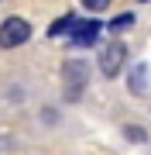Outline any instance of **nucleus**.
<instances>
[{
    "instance_id": "obj_1",
    "label": "nucleus",
    "mask_w": 151,
    "mask_h": 155,
    "mask_svg": "<svg viewBox=\"0 0 151 155\" xmlns=\"http://www.w3.org/2000/svg\"><path fill=\"white\" fill-rule=\"evenodd\" d=\"M62 76H65V100L76 104V100L83 97L86 83H90V66H86L83 59H72V62L62 66Z\"/></svg>"
},
{
    "instance_id": "obj_2",
    "label": "nucleus",
    "mask_w": 151,
    "mask_h": 155,
    "mask_svg": "<svg viewBox=\"0 0 151 155\" xmlns=\"http://www.w3.org/2000/svg\"><path fill=\"white\" fill-rule=\"evenodd\" d=\"M31 38V24L24 17H7L0 21V48H17Z\"/></svg>"
},
{
    "instance_id": "obj_3",
    "label": "nucleus",
    "mask_w": 151,
    "mask_h": 155,
    "mask_svg": "<svg viewBox=\"0 0 151 155\" xmlns=\"http://www.w3.org/2000/svg\"><path fill=\"white\" fill-rule=\"evenodd\" d=\"M124 59H127V48H124V41H106L103 48H100V72H103L106 79L120 76Z\"/></svg>"
},
{
    "instance_id": "obj_4",
    "label": "nucleus",
    "mask_w": 151,
    "mask_h": 155,
    "mask_svg": "<svg viewBox=\"0 0 151 155\" xmlns=\"http://www.w3.org/2000/svg\"><path fill=\"white\" fill-rule=\"evenodd\" d=\"M100 31H103V21H96V17H90V21H79L72 35H69V41L76 45V48H86V45H93L96 38H100Z\"/></svg>"
},
{
    "instance_id": "obj_5",
    "label": "nucleus",
    "mask_w": 151,
    "mask_h": 155,
    "mask_svg": "<svg viewBox=\"0 0 151 155\" xmlns=\"http://www.w3.org/2000/svg\"><path fill=\"white\" fill-rule=\"evenodd\" d=\"M144 90H148V66H144V62H137V66L131 69V93L141 97Z\"/></svg>"
},
{
    "instance_id": "obj_6",
    "label": "nucleus",
    "mask_w": 151,
    "mask_h": 155,
    "mask_svg": "<svg viewBox=\"0 0 151 155\" xmlns=\"http://www.w3.org/2000/svg\"><path fill=\"white\" fill-rule=\"evenodd\" d=\"M76 24H79V17H76V14H62L58 21L48 28V35H52V38H58V35H72V28H76Z\"/></svg>"
},
{
    "instance_id": "obj_7",
    "label": "nucleus",
    "mask_w": 151,
    "mask_h": 155,
    "mask_svg": "<svg viewBox=\"0 0 151 155\" xmlns=\"http://www.w3.org/2000/svg\"><path fill=\"white\" fill-rule=\"evenodd\" d=\"M134 21H137L134 14H131V11H124V14H117V17L110 21V31H113V35H120V31H131V28H134Z\"/></svg>"
},
{
    "instance_id": "obj_8",
    "label": "nucleus",
    "mask_w": 151,
    "mask_h": 155,
    "mask_svg": "<svg viewBox=\"0 0 151 155\" xmlns=\"http://www.w3.org/2000/svg\"><path fill=\"white\" fill-rule=\"evenodd\" d=\"M79 4H83L86 11H93V14H103L106 7H110V0H79Z\"/></svg>"
},
{
    "instance_id": "obj_9",
    "label": "nucleus",
    "mask_w": 151,
    "mask_h": 155,
    "mask_svg": "<svg viewBox=\"0 0 151 155\" xmlns=\"http://www.w3.org/2000/svg\"><path fill=\"white\" fill-rule=\"evenodd\" d=\"M134 4H151V0H134Z\"/></svg>"
}]
</instances>
